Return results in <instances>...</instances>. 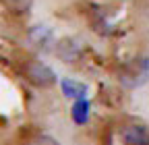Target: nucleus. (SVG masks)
<instances>
[{"mask_svg": "<svg viewBox=\"0 0 149 145\" xmlns=\"http://www.w3.org/2000/svg\"><path fill=\"white\" fill-rule=\"evenodd\" d=\"M25 77H27V81L31 85L42 87V89L52 87L56 83V72L42 60H29L25 64Z\"/></svg>", "mask_w": 149, "mask_h": 145, "instance_id": "nucleus-1", "label": "nucleus"}, {"mask_svg": "<svg viewBox=\"0 0 149 145\" xmlns=\"http://www.w3.org/2000/svg\"><path fill=\"white\" fill-rule=\"evenodd\" d=\"M124 145H149V131L141 124H128L122 129Z\"/></svg>", "mask_w": 149, "mask_h": 145, "instance_id": "nucleus-2", "label": "nucleus"}, {"mask_svg": "<svg viewBox=\"0 0 149 145\" xmlns=\"http://www.w3.org/2000/svg\"><path fill=\"white\" fill-rule=\"evenodd\" d=\"M62 93L66 98H72V100H83L87 96V85L83 83H77V81H70V79H64L62 83Z\"/></svg>", "mask_w": 149, "mask_h": 145, "instance_id": "nucleus-3", "label": "nucleus"}, {"mask_svg": "<svg viewBox=\"0 0 149 145\" xmlns=\"http://www.w3.org/2000/svg\"><path fill=\"white\" fill-rule=\"evenodd\" d=\"M87 114H89V104L85 102V98L83 100H77L74 106H72V112H70L72 120L77 122V124H85L87 122Z\"/></svg>", "mask_w": 149, "mask_h": 145, "instance_id": "nucleus-4", "label": "nucleus"}, {"mask_svg": "<svg viewBox=\"0 0 149 145\" xmlns=\"http://www.w3.org/2000/svg\"><path fill=\"white\" fill-rule=\"evenodd\" d=\"M4 6L13 13V15H25L31 4H33V0H2Z\"/></svg>", "mask_w": 149, "mask_h": 145, "instance_id": "nucleus-5", "label": "nucleus"}, {"mask_svg": "<svg viewBox=\"0 0 149 145\" xmlns=\"http://www.w3.org/2000/svg\"><path fill=\"white\" fill-rule=\"evenodd\" d=\"M130 70H133V68H130L128 66V70H124V75H122V83H126V85H135L133 81H130ZM145 75H147V72H141V70H135V77H137V83L141 81H145Z\"/></svg>", "mask_w": 149, "mask_h": 145, "instance_id": "nucleus-6", "label": "nucleus"}]
</instances>
